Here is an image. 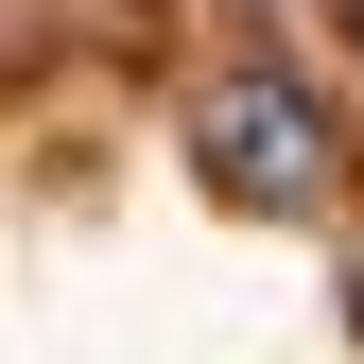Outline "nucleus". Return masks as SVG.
Listing matches in <instances>:
<instances>
[{"label": "nucleus", "mask_w": 364, "mask_h": 364, "mask_svg": "<svg viewBox=\"0 0 364 364\" xmlns=\"http://www.w3.org/2000/svg\"><path fill=\"white\" fill-rule=\"evenodd\" d=\"M191 173L225 208H278V225H312L347 191V156H330V105H312L295 70H208L191 87Z\"/></svg>", "instance_id": "nucleus-1"}, {"label": "nucleus", "mask_w": 364, "mask_h": 364, "mask_svg": "<svg viewBox=\"0 0 364 364\" xmlns=\"http://www.w3.org/2000/svg\"><path fill=\"white\" fill-rule=\"evenodd\" d=\"M347 35H364V0H347Z\"/></svg>", "instance_id": "nucleus-2"}]
</instances>
